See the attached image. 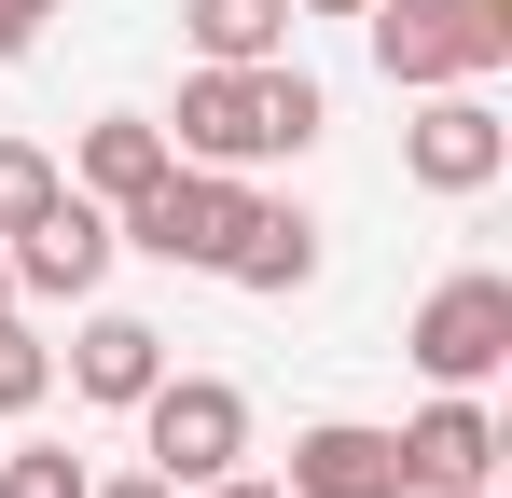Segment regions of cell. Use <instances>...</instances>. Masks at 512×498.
<instances>
[{
    "label": "cell",
    "mask_w": 512,
    "mask_h": 498,
    "mask_svg": "<svg viewBox=\"0 0 512 498\" xmlns=\"http://www.w3.org/2000/svg\"><path fill=\"white\" fill-rule=\"evenodd\" d=\"M333 125V97H319V70H291V56H263V70H180V111H167V153L180 166H277V153H305Z\"/></svg>",
    "instance_id": "6da1fadb"
},
{
    "label": "cell",
    "mask_w": 512,
    "mask_h": 498,
    "mask_svg": "<svg viewBox=\"0 0 512 498\" xmlns=\"http://www.w3.org/2000/svg\"><path fill=\"white\" fill-rule=\"evenodd\" d=\"M374 70L429 97V83H499L512 70V0H374Z\"/></svg>",
    "instance_id": "7a4b0ae2"
},
{
    "label": "cell",
    "mask_w": 512,
    "mask_h": 498,
    "mask_svg": "<svg viewBox=\"0 0 512 498\" xmlns=\"http://www.w3.org/2000/svg\"><path fill=\"white\" fill-rule=\"evenodd\" d=\"M236 222H250V180H236V166H167L139 208H111V236H125V249H153V263H194V277H222Z\"/></svg>",
    "instance_id": "3957f363"
},
{
    "label": "cell",
    "mask_w": 512,
    "mask_h": 498,
    "mask_svg": "<svg viewBox=\"0 0 512 498\" xmlns=\"http://www.w3.org/2000/svg\"><path fill=\"white\" fill-rule=\"evenodd\" d=\"M125 415H139V443H153L167 485H222V471L250 457V402H236L222 374H153Z\"/></svg>",
    "instance_id": "277c9868"
},
{
    "label": "cell",
    "mask_w": 512,
    "mask_h": 498,
    "mask_svg": "<svg viewBox=\"0 0 512 498\" xmlns=\"http://www.w3.org/2000/svg\"><path fill=\"white\" fill-rule=\"evenodd\" d=\"M499 166H512L499 97H485V83H429V111L402 125V180H416V194H485Z\"/></svg>",
    "instance_id": "5b68a950"
},
{
    "label": "cell",
    "mask_w": 512,
    "mask_h": 498,
    "mask_svg": "<svg viewBox=\"0 0 512 498\" xmlns=\"http://www.w3.org/2000/svg\"><path fill=\"white\" fill-rule=\"evenodd\" d=\"M402 346H416L429 388H485V374L512 360V277H485V263H471V277H443V291L416 305Z\"/></svg>",
    "instance_id": "8992f818"
},
{
    "label": "cell",
    "mask_w": 512,
    "mask_h": 498,
    "mask_svg": "<svg viewBox=\"0 0 512 498\" xmlns=\"http://www.w3.org/2000/svg\"><path fill=\"white\" fill-rule=\"evenodd\" d=\"M111 249H125V236H111V208L56 180V208H42V222H14V236H0V263H14V291H42V305H97Z\"/></svg>",
    "instance_id": "52a82bcc"
},
{
    "label": "cell",
    "mask_w": 512,
    "mask_h": 498,
    "mask_svg": "<svg viewBox=\"0 0 512 498\" xmlns=\"http://www.w3.org/2000/svg\"><path fill=\"white\" fill-rule=\"evenodd\" d=\"M402 443V498H457L499 471V415H485V388H443V402L416 415V429H388Z\"/></svg>",
    "instance_id": "ba28073f"
},
{
    "label": "cell",
    "mask_w": 512,
    "mask_h": 498,
    "mask_svg": "<svg viewBox=\"0 0 512 498\" xmlns=\"http://www.w3.org/2000/svg\"><path fill=\"white\" fill-rule=\"evenodd\" d=\"M291 498H402V443L374 429V415H319V429H291Z\"/></svg>",
    "instance_id": "9c48e42d"
},
{
    "label": "cell",
    "mask_w": 512,
    "mask_h": 498,
    "mask_svg": "<svg viewBox=\"0 0 512 498\" xmlns=\"http://www.w3.org/2000/svg\"><path fill=\"white\" fill-rule=\"evenodd\" d=\"M167 166H180V153H167V125H153V111H97V125H84V153H70V194H97V208H139Z\"/></svg>",
    "instance_id": "30bf717a"
},
{
    "label": "cell",
    "mask_w": 512,
    "mask_h": 498,
    "mask_svg": "<svg viewBox=\"0 0 512 498\" xmlns=\"http://www.w3.org/2000/svg\"><path fill=\"white\" fill-rule=\"evenodd\" d=\"M153 374H167V332L153 319H125V305H97L84 332H70V388H84V402H139V388H153Z\"/></svg>",
    "instance_id": "8fae6325"
},
{
    "label": "cell",
    "mask_w": 512,
    "mask_h": 498,
    "mask_svg": "<svg viewBox=\"0 0 512 498\" xmlns=\"http://www.w3.org/2000/svg\"><path fill=\"white\" fill-rule=\"evenodd\" d=\"M222 277H236V291H305V277H319V222L277 208V194H250V222H236V249H222Z\"/></svg>",
    "instance_id": "7c38bea8"
},
{
    "label": "cell",
    "mask_w": 512,
    "mask_h": 498,
    "mask_svg": "<svg viewBox=\"0 0 512 498\" xmlns=\"http://www.w3.org/2000/svg\"><path fill=\"white\" fill-rule=\"evenodd\" d=\"M180 28H194L208 70H263V56H291V0H180Z\"/></svg>",
    "instance_id": "4fadbf2b"
},
{
    "label": "cell",
    "mask_w": 512,
    "mask_h": 498,
    "mask_svg": "<svg viewBox=\"0 0 512 498\" xmlns=\"http://www.w3.org/2000/svg\"><path fill=\"white\" fill-rule=\"evenodd\" d=\"M56 180H70V166L42 153V139H0V236H14V222H42V208H56Z\"/></svg>",
    "instance_id": "5bb4252c"
},
{
    "label": "cell",
    "mask_w": 512,
    "mask_h": 498,
    "mask_svg": "<svg viewBox=\"0 0 512 498\" xmlns=\"http://www.w3.org/2000/svg\"><path fill=\"white\" fill-rule=\"evenodd\" d=\"M42 388H56V346H42V332H28L14 305H0V415H28Z\"/></svg>",
    "instance_id": "9a60e30c"
},
{
    "label": "cell",
    "mask_w": 512,
    "mask_h": 498,
    "mask_svg": "<svg viewBox=\"0 0 512 498\" xmlns=\"http://www.w3.org/2000/svg\"><path fill=\"white\" fill-rule=\"evenodd\" d=\"M97 471L84 457H70V443H14V457H0V498H84Z\"/></svg>",
    "instance_id": "2e32d148"
},
{
    "label": "cell",
    "mask_w": 512,
    "mask_h": 498,
    "mask_svg": "<svg viewBox=\"0 0 512 498\" xmlns=\"http://www.w3.org/2000/svg\"><path fill=\"white\" fill-rule=\"evenodd\" d=\"M42 14H56V0H0V56H28V42H42Z\"/></svg>",
    "instance_id": "e0dca14e"
},
{
    "label": "cell",
    "mask_w": 512,
    "mask_h": 498,
    "mask_svg": "<svg viewBox=\"0 0 512 498\" xmlns=\"http://www.w3.org/2000/svg\"><path fill=\"white\" fill-rule=\"evenodd\" d=\"M194 498H291V485H277V471H250V457H236V471H222V485H194Z\"/></svg>",
    "instance_id": "ac0fdd59"
},
{
    "label": "cell",
    "mask_w": 512,
    "mask_h": 498,
    "mask_svg": "<svg viewBox=\"0 0 512 498\" xmlns=\"http://www.w3.org/2000/svg\"><path fill=\"white\" fill-rule=\"evenodd\" d=\"M84 498H180L167 471H125V485H84Z\"/></svg>",
    "instance_id": "d6986e66"
},
{
    "label": "cell",
    "mask_w": 512,
    "mask_h": 498,
    "mask_svg": "<svg viewBox=\"0 0 512 498\" xmlns=\"http://www.w3.org/2000/svg\"><path fill=\"white\" fill-rule=\"evenodd\" d=\"M291 14H374V0H291Z\"/></svg>",
    "instance_id": "ffe728a7"
},
{
    "label": "cell",
    "mask_w": 512,
    "mask_h": 498,
    "mask_svg": "<svg viewBox=\"0 0 512 498\" xmlns=\"http://www.w3.org/2000/svg\"><path fill=\"white\" fill-rule=\"evenodd\" d=\"M0 305H14V263H0Z\"/></svg>",
    "instance_id": "44dd1931"
},
{
    "label": "cell",
    "mask_w": 512,
    "mask_h": 498,
    "mask_svg": "<svg viewBox=\"0 0 512 498\" xmlns=\"http://www.w3.org/2000/svg\"><path fill=\"white\" fill-rule=\"evenodd\" d=\"M457 498H499V485H457Z\"/></svg>",
    "instance_id": "7402d4cb"
}]
</instances>
